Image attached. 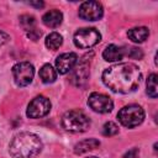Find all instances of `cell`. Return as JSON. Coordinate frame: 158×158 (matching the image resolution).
<instances>
[{
	"instance_id": "6da1fadb",
	"label": "cell",
	"mask_w": 158,
	"mask_h": 158,
	"mask_svg": "<svg viewBox=\"0 0 158 158\" xmlns=\"http://www.w3.org/2000/svg\"><path fill=\"white\" fill-rule=\"evenodd\" d=\"M142 79L141 69L133 63H117L102 73L104 84L115 93L128 94L135 91Z\"/></svg>"
},
{
	"instance_id": "7a4b0ae2",
	"label": "cell",
	"mask_w": 158,
	"mask_h": 158,
	"mask_svg": "<svg viewBox=\"0 0 158 158\" xmlns=\"http://www.w3.org/2000/svg\"><path fill=\"white\" fill-rule=\"evenodd\" d=\"M42 151V141L31 132L16 135L9 144V152L14 158H33Z\"/></svg>"
},
{
	"instance_id": "3957f363",
	"label": "cell",
	"mask_w": 158,
	"mask_h": 158,
	"mask_svg": "<svg viewBox=\"0 0 158 158\" xmlns=\"http://www.w3.org/2000/svg\"><path fill=\"white\" fill-rule=\"evenodd\" d=\"M62 125L69 132H85L90 127V118L80 110H69L63 115Z\"/></svg>"
},
{
	"instance_id": "277c9868",
	"label": "cell",
	"mask_w": 158,
	"mask_h": 158,
	"mask_svg": "<svg viewBox=\"0 0 158 158\" xmlns=\"http://www.w3.org/2000/svg\"><path fill=\"white\" fill-rule=\"evenodd\" d=\"M117 118L122 126L128 127V128H133V127H136L143 122L144 111L139 105L131 104V105L123 106L118 111Z\"/></svg>"
},
{
	"instance_id": "5b68a950",
	"label": "cell",
	"mask_w": 158,
	"mask_h": 158,
	"mask_svg": "<svg viewBox=\"0 0 158 158\" xmlns=\"http://www.w3.org/2000/svg\"><path fill=\"white\" fill-rule=\"evenodd\" d=\"M73 40H74V44L78 48L86 49V48H91L93 46L99 43L101 40V35L96 28L84 27V28H79L74 33Z\"/></svg>"
},
{
	"instance_id": "8992f818",
	"label": "cell",
	"mask_w": 158,
	"mask_h": 158,
	"mask_svg": "<svg viewBox=\"0 0 158 158\" xmlns=\"http://www.w3.org/2000/svg\"><path fill=\"white\" fill-rule=\"evenodd\" d=\"M12 75L14 80L19 86H26L28 85L35 75V68L28 62H20L14 65L12 68Z\"/></svg>"
},
{
	"instance_id": "52a82bcc",
	"label": "cell",
	"mask_w": 158,
	"mask_h": 158,
	"mask_svg": "<svg viewBox=\"0 0 158 158\" xmlns=\"http://www.w3.org/2000/svg\"><path fill=\"white\" fill-rule=\"evenodd\" d=\"M51 101L43 95H38L35 99L31 100V102L27 106L26 115L30 118H40L46 116L51 110Z\"/></svg>"
},
{
	"instance_id": "ba28073f",
	"label": "cell",
	"mask_w": 158,
	"mask_h": 158,
	"mask_svg": "<svg viewBox=\"0 0 158 158\" xmlns=\"http://www.w3.org/2000/svg\"><path fill=\"white\" fill-rule=\"evenodd\" d=\"M88 105L90 106V109L93 111L99 112V114L110 112L114 107V102H112L111 98H109L105 94H100V93L90 94V96L88 99Z\"/></svg>"
},
{
	"instance_id": "9c48e42d",
	"label": "cell",
	"mask_w": 158,
	"mask_h": 158,
	"mask_svg": "<svg viewBox=\"0 0 158 158\" xmlns=\"http://www.w3.org/2000/svg\"><path fill=\"white\" fill-rule=\"evenodd\" d=\"M104 15L102 5L98 1H85L79 7V16L86 21L100 20Z\"/></svg>"
},
{
	"instance_id": "30bf717a",
	"label": "cell",
	"mask_w": 158,
	"mask_h": 158,
	"mask_svg": "<svg viewBox=\"0 0 158 158\" xmlns=\"http://www.w3.org/2000/svg\"><path fill=\"white\" fill-rule=\"evenodd\" d=\"M77 60H78V56L74 52H67V53L59 54L56 59L57 72L60 74L69 73L70 70H73L74 65L77 64Z\"/></svg>"
},
{
	"instance_id": "8fae6325",
	"label": "cell",
	"mask_w": 158,
	"mask_h": 158,
	"mask_svg": "<svg viewBox=\"0 0 158 158\" xmlns=\"http://www.w3.org/2000/svg\"><path fill=\"white\" fill-rule=\"evenodd\" d=\"M123 56H125V49L116 44H109L102 52V58L106 62H118L123 58Z\"/></svg>"
},
{
	"instance_id": "7c38bea8",
	"label": "cell",
	"mask_w": 158,
	"mask_h": 158,
	"mask_svg": "<svg viewBox=\"0 0 158 158\" xmlns=\"http://www.w3.org/2000/svg\"><path fill=\"white\" fill-rule=\"evenodd\" d=\"M42 21L47 27L56 28L58 27L63 21V14L59 10H49L42 16Z\"/></svg>"
},
{
	"instance_id": "4fadbf2b",
	"label": "cell",
	"mask_w": 158,
	"mask_h": 158,
	"mask_svg": "<svg viewBox=\"0 0 158 158\" xmlns=\"http://www.w3.org/2000/svg\"><path fill=\"white\" fill-rule=\"evenodd\" d=\"M88 77H89V70H88V65L84 64V63H80L78 64L74 70H73V74H72V81L78 85V86H81L85 84V81L88 80Z\"/></svg>"
},
{
	"instance_id": "5bb4252c",
	"label": "cell",
	"mask_w": 158,
	"mask_h": 158,
	"mask_svg": "<svg viewBox=\"0 0 158 158\" xmlns=\"http://www.w3.org/2000/svg\"><path fill=\"white\" fill-rule=\"evenodd\" d=\"M99 146H100V142L96 138H86V139L78 142L74 146V153L75 154H83V153H86L89 151L98 148Z\"/></svg>"
},
{
	"instance_id": "9a60e30c",
	"label": "cell",
	"mask_w": 158,
	"mask_h": 158,
	"mask_svg": "<svg viewBox=\"0 0 158 158\" xmlns=\"http://www.w3.org/2000/svg\"><path fill=\"white\" fill-rule=\"evenodd\" d=\"M148 35H149V30L147 27H144V26L133 27V28L128 30V32H127L128 38L132 42H135V43H142V42H144L147 40Z\"/></svg>"
},
{
	"instance_id": "2e32d148",
	"label": "cell",
	"mask_w": 158,
	"mask_h": 158,
	"mask_svg": "<svg viewBox=\"0 0 158 158\" xmlns=\"http://www.w3.org/2000/svg\"><path fill=\"white\" fill-rule=\"evenodd\" d=\"M40 78L43 83L51 84V83L56 81V79H57V70L51 64H44L40 69Z\"/></svg>"
},
{
	"instance_id": "e0dca14e",
	"label": "cell",
	"mask_w": 158,
	"mask_h": 158,
	"mask_svg": "<svg viewBox=\"0 0 158 158\" xmlns=\"http://www.w3.org/2000/svg\"><path fill=\"white\" fill-rule=\"evenodd\" d=\"M62 43H63V37L58 32H52L46 37V47L52 51L58 49L62 46Z\"/></svg>"
},
{
	"instance_id": "ac0fdd59",
	"label": "cell",
	"mask_w": 158,
	"mask_h": 158,
	"mask_svg": "<svg viewBox=\"0 0 158 158\" xmlns=\"http://www.w3.org/2000/svg\"><path fill=\"white\" fill-rule=\"evenodd\" d=\"M146 86H147V94H148V96H151L152 99H156L157 95H158V89H157V74H156V73L149 74V77H148V79H147V83H146Z\"/></svg>"
},
{
	"instance_id": "d6986e66",
	"label": "cell",
	"mask_w": 158,
	"mask_h": 158,
	"mask_svg": "<svg viewBox=\"0 0 158 158\" xmlns=\"http://www.w3.org/2000/svg\"><path fill=\"white\" fill-rule=\"evenodd\" d=\"M20 23H21L22 28H23L26 32H28V31L36 28V27H35L36 20H35L33 16H30V15H22V16L20 17Z\"/></svg>"
},
{
	"instance_id": "ffe728a7",
	"label": "cell",
	"mask_w": 158,
	"mask_h": 158,
	"mask_svg": "<svg viewBox=\"0 0 158 158\" xmlns=\"http://www.w3.org/2000/svg\"><path fill=\"white\" fill-rule=\"evenodd\" d=\"M118 133V126L112 122V121H109L106 122L104 126H102V135L106 136V137H111V136H115Z\"/></svg>"
},
{
	"instance_id": "44dd1931",
	"label": "cell",
	"mask_w": 158,
	"mask_h": 158,
	"mask_svg": "<svg viewBox=\"0 0 158 158\" xmlns=\"http://www.w3.org/2000/svg\"><path fill=\"white\" fill-rule=\"evenodd\" d=\"M127 56H128L130 58H133V59H141V58L143 57V53H142V51H141L139 48H137V47H132V48L128 49Z\"/></svg>"
},
{
	"instance_id": "7402d4cb",
	"label": "cell",
	"mask_w": 158,
	"mask_h": 158,
	"mask_svg": "<svg viewBox=\"0 0 158 158\" xmlns=\"http://www.w3.org/2000/svg\"><path fill=\"white\" fill-rule=\"evenodd\" d=\"M27 36H28L32 41H37V40L41 37V31H38L37 28H33V30H31V31L27 32Z\"/></svg>"
},
{
	"instance_id": "603a6c76",
	"label": "cell",
	"mask_w": 158,
	"mask_h": 158,
	"mask_svg": "<svg viewBox=\"0 0 158 158\" xmlns=\"http://www.w3.org/2000/svg\"><path fill=\"white\" fill-rule=\"evenodd\" d=\"M9 40H10L9 35L0 30V46H2V44H5V43H7V41H9Z\"/></svg>"
},
{
	"instance_id": "cb8c5ba5",
	"label": "cell",
	"mask_w": 158,
	"mask_h": 158,
	"mask_svg": "<svg viewBox=\"0 0 158 158\" xmlns=\"http://www.w3.org/2000/svg\"><path fill=\"white\" fill-rule=\"evenodd\" d=\"M30 5H32V6H36V7H42L44 4H43L42 1H40V2H33V1H31V2H30Z\"/></svg>"
},
{
	"instance_id": "d4e9b609",
	"label": "cell",
	"mask_w": 158,
	"mask_h": 158,
	"mask_svg": "<svg viewBox=\"0 0 158 158\" xmlns=\"http://www.w3.org/2000/svg\"><path fill=\"white\" fill-rule=\"evenodd\" d=\"M86 158H98V157H95V156H91V157H86Z\"/></svg>"
}]
</instances>
